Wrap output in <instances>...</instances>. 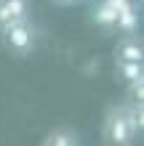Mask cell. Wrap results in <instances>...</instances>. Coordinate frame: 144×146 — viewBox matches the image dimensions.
<instances>
[{"instance_id": "12", "label": "cell", "mask_w": 144, "mask_h": 146, "mask_svg": "<svg viewBox=\"0 0 144 146\" xmlns=\"http://www.w3.org/2000/svg\"><path fill=\"white\" fill-rule=\"evenodd\" d=\"M75 3H78V0H75Z\"/></svg>"}, {"instance_id": "13", "label": "cell", "mask_w": 144, "mask_h": 146, "mask_svg": "<svg viewBox=\"0 0 144 146\" xmlns=\"http://www.w3.org/2000/svg\"><path fill=\"white\" fill-rule=\"evenodd\" d=\"M94 3H96V0H94Z\"/></svg>"}, {"instance_id": "2", "label": "cell", "mask_w": 144, "mask_h": 146, "mask_svg": "<svg viewBox=\"0 0 144 146\" xmlns=\"http://www.w3.org/2000/svg\"><path fill=\"white\" fill-rule=\"evenodd\" d=\"M38 37L40 35H38V27H35L32 19L8 24V27L0 29V42H3V48L11 56H16V58H27L32 50L38 48Z\"/></svg>"}, {"instance_id": "1", "label": "cell", "mask_w": 144, "mask_h": 146, "mask_svg": "<svg viewBox=\"0 0 144 146\" xmlns=\"http://www.w3.org/2000/svg\"><path fill=\"white\" fill-rule=\"evenodd\" d=\"M101 135H104L107 146H133L139 138L136 127H133L128 111H125V104L109 106L104 114V125H101Z\"/></svg>"}, {"instance_id": "8", "label": "cell", "mask_w": 144, "mask_h": 146, "mask_svg": "<svg viewBox=\"0 0 144 146\" xmlns=\"http://www.w3.org/2000/svg\"><path fill=\"white\" fill-rule=\"evenodd\" d=\"M78 143V138H75L72 130H67V127H56V130H51L46 135L43 146H75Z\"/></svg>"}, {"instance_id": "6", "label": "cell", "mask_w": 144, "mask_h": 146, "mask_svg": "<svg viewBox=\"0 0 144 146\" xmlns=\"http://www.w3.org/2000/svg\"><path fill=\"white\" fill-rule=\"evenodd\" d=\"M115 74H117V80L125 82V85L144 82V64H136V61H115Z\"/></svg>"}, {"instance_id": "5", "label": "cell", "mask_w": 144, "mask_h": 146, "mask_svg": "<svg viewBox=\"0 0 144 146\" xmlns=\"http://www.w3.org/2000/svg\"><path fill=\"white\" fill-rule=\"evenodd\" d=\"M91 21L104 32H117V11L107 0H96L94 3V8H91Z\"/></svg>"}, {"instance_id": "3", "label": "cell", "mask_w": 144, "mask_h": 146, "mask_svg": "<svg viewBox=\"0 0 144 146\" xmlns=\"http://www.w3.org/2000/svg\"><path fill=\"white\" fill-rule=\"evenodd\" d=\"M32 19V3L29 0H0V29L16 21Z\"/></svg>"}, {"instance_id": "10", "label": "cell", "mask_w": 144, "mask_h": 146, "mask_svg": "<svg viewBox=\"0 0 144 146\" xmlns=\"http://www.w3.org/2000/svg\"><path fill=\"white\" fill-rule=\"evenodd\" d=\"M51 3H56V5H70V3H75V0H51Z\"/></svg>"}, {"instance_id": "9", "label": "cell", "mask_w": 144, "mask_h": 146, "mask_svg": "<svg viewBox=\"0 0 144 146\" xmlns=\"http://www.w3.org/2000/svg\"><path fill=\"white\" fill-rule=\"evenodd\" d=\"M125 111H128V117H131L133 127H136V133L141 135V130H144V114H141V101H128V104H125Z\"/></svg>"}, {"instance_id": "4", "label": "cell", "mask_w": 144, "mask_h": 146, "mask_svg": "<svg viewBox=\"0 0 144 146\" xmlns=\"http://www.w3.org/2000/svg\"><path fill=\"white\" fill-rule=\"evenodd\" d=\"M115 61H136L144 64V42L139 35H123L115 45Z\"/></svg>"}, {"instance_id": "7", "label": "cell", "mask_w": 144, "mask_h": 146, "mask_svg": "<svg viewBox=\"0 0 144 146\" xmlns=\"http://www.w3.org/2000/svg\"><path fill=\"white\" fill-rule=\"evenodd\" d=\"M117 32H123V35H139V13L131 3H125L117 11Z\"/></svg>"}, {"instance_id": "11", "label": "cell", "mask_w": 144, "mask_h": 146, "mask_svg": "<svg viewBox=\"0 0 144 146\" xmlns=\"http://www.w3.org/2000/svg\"><path fill=\"white\" fill-rule=\"evenodd\" d=\"M75 146H80V143H75Z\"/></svg>"}]
</instances>
